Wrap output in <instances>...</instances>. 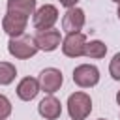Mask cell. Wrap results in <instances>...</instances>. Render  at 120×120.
<instances>
[{
  "mask_svg": "<svg viewBox=\"0 0 120 120\" xmlns=\"http://www.w3.org/2000/svg\"><path fill=\"white\" fill-rule=\"evenodd\" d=\"M109 73L114 81H120V52H116L111 60V66H109Z\"/></svg>",
  "mask_w": 120,
  "mask_h": 120,
  "instance_id": "cell-15",
  "label": "cell"
},
{
  "mask_svg": "<svg viewBox=\"0 0 120 120\" xmlns=\"http://www.w3.org/2000/svg\"><path fill=\"white\" fill-rule=\"evenodd\" d=\"M92 111V99L84 92H75L68 98V112L71 120H84Z\"/></svg>",
  "mask_w": 120,
  "mask_h": 120,
  "instance_id": "cell-1",
  "label": "cell"
},
{
  "mask_svg": "<svg viewBox=\"0 0 120 120\" xmlns=\"http://www.w3.org/2000/svg\"><path fill=\"white\" fill-rule=\"evenodd\" d=\"M8 11L28 19L36 13V0H8Z\"/></svg>",
  "mask_w": 120,
  "mask_h": 120,
  "instance_id": "cell-12",
  "label": "cell"
},
{
  "mask_svg": "<svg viewBox=\"0 0 120 120\" xmlns=\"http://www.w3.org/2000/svg\"><path fill=\"white\" fill-rule=\"evenodd\" d=\"M60 32L58 30H54V28H49V30H39V34L34 38V41H36V45H38V49H41V51H47V52H51V51H54L58 45H60Z\"/></svg>",
  "mask_w": 120,
  "mask_h": 120,
  "instance_id": "cell-9",
  "label": "cell"
},
{
  "mask_svg": "<svg viewBox=\"0 0 120 120\" xmlns=\"http://www.w3.org/2000/svg\"><path fill=\"white\" fill-rule=\"evenodd\" d=\"M62 81H64L62 71L56 69V68H47V69H43L39 73V86L47 94H54L56 90H60Z\"/></svg>",
  "mask_w": 120,
  "mask_h": 120,
  "instance_id": "cell-6",
  "label": "cell"
},
{
  "mask_svg": "<svg viewBox=\"0 0 120 120\" xmlns=\"http://www.w3.org/2000/svg\"><path fill=\"white\" fill-rule=\"evenodd\" d=\"M99 81V69L92 64H81L73 69V82L81 88H90L98 84Z\"/></svg>",
  "mask_w": 120,
  "mask_h": 120,
  "instance_id": "cell-3",
  "label": "cell"
},
{
  "mask_svg": "<svg viewBox=\"0 0 120 120\" xmlns=\"http://www.w3.org/2000/svg\"><path fill=\"white\" fill-rule=\"evenodd\" d=\"M15 75H17V69H15L13 64H9V62H0V84H9V82H13Z\"/></svg>",
  "mask_w": 120,
  "mask_h": 120,
  "instance_id": "cell-14",
  "label": "cell"
},
{
  "mask_svg": "<svg viewBox=\"0 0 120 120\" xmlns=\"http://www.w3.org/2000/svg\"><path fill=\"white\" fill-rule=\"evenodd\" d=\"M84 26V11L81 8H68V11L62 17V28L68 34L73 32H81V28Z\"/></svg>",
  "mask_w": 120,
  "mask_h": 120,
  "instance_id": "cell-7",
  "label": "cell"
},
{
  "mask_svg": "<svg viewBox=\"0 0 120 120\" xmlns=\"http://www.w3.org/2000/svg\"><path fill=\"white\" fill-rule=\"evenodd\" d=\"M77 2H79V0H60V4H62V6H66V8H75V6H77Z\"/></svg>",
  "mask_w": 120,
  "mask_h": 120,
  "instance_id": "cell-17",
  "label": "cell"
},
{
  "mask_svg": "<svg viewBox=\"0 0 120 120\" xmlns=\"http://www.w3.org/2000/svg\"><path fill=\"white\" fill-rule=\"evenodd\" d=\"M26 22H28L26 17L8 11V13L4 15V19H2V28H4V32L9 34L11 38H17V36H22V32L26 30Z\"/></svg>",
  "mask_w": 120,
  "mask_h": 120,
  "instance_id": "cell-8",
  "label": "cell"
},
{
  "mask_svg": "<svg viewBox=\"0 0 120 120\" xmlns=\"http://www.w3.org/2000/svg\"><path fill=\"white\" fill-rule=\"evenodd\" d=\"M9 114H11V101L4 94H0V120H6Z\"/></svg>",
  "mask_w": 120,
  "mask_h": 120,
  "instance_id": "cell-16",
  "label": "cell"
},
{
  "mask_svg": "<svg viewBox=\"0 0 120 120\" xmlns=\"http://www.w3.org/2000/svg\"><path fill=\"white\" fill-rule=\"evenodd\" d=\"M116 101H118V105H120V90H118V94H116Z\"/></svg>",
  "mask_w": 120,
  "mask_h": 120,
  "instance_id": "cell-18",
  "label": "cell"
},
{
  "mask_svg": "<svg viewBox=\"0 0 120 120\" xmlns=\"http://www.w3.org/2000/svg\"><path fill=\"white\" fill-rule=\"evenodd\" d=\"M38 111H39V114L45 120H56L62 114V105H60V101L54 96H47V98H43L39 101Z\"/></svg>",
  "mask_w": 120,
  "mask_h": 120,
  "instance_id": "cell-10",
  "label": "cell"
},
{
  "mask_svg": "<svg viewBox=\"0 0 120 120\" xmlns=\"http://www.w3.org/2000/svg\"><path fill=\"white\" fill-rule=\"evenodd\" d=\"M56 21H58V9L52 4H45V6H41L34 13V26H36V30H49V28L54 26Z\"/></svg>",
  "mask_w": 120,
  "mask_h": 120,
  "instance_id": "cell-5",
  "label": "cell"
},
{
  "mask_svg": "<svg viewBox=\"0 0 120 120\" xmlns=\"http://www.w3.org/2000/svg\"><path fill=\"white\" fill-rule=\"evenodd\" d=\"M84 47H86V36L82 32H73L68 34L66 39L62 41V52L69 58H77L84 54Z\"/></svg>",
  "mask_w": 120,
  "mask_h": 120,
  "instance_id": "cell-4",
  "label": "cell"
},
{
  "mask_svg": "<svg viewBox=\"0 0 120 120\" xmlns=\"http://www.w3.org/2000/svg\"><path fill=\"white\" fill-rule=\"evenodd\" d=\"M8 51H9L11 56L24 60V58L34 56L39 49H38L34 38H30V36H17V38H11V39H9V43H8Z\"/></svg>",
  "mask_w": 120,
  "mask_h": 120,
  "instance_id": "cell-2",
  "label": "cell"
},
{
  "mask_svg": "<svg viewBox=\"0 0 120 120\" xmlns=\"http://www.w3.org/2000/svg\"><path fill=\"white\" fill-rule=\"evenodd\" d=\"M39 81L34 79V77H24L19 84H17V96L22 99V101H30L38 96L39 92Z\"/></svg>",
  "mask_w": 120,
  "mask_h": 120,
  "instance_id": "cell-11",
  "label": "cell"
},
{
  "mask_svg": "<svg viewBox=\"0 0 120 120\" xmlns=\"http://www.w3.org/2000/svg\"><path fill=\"white\" fill-rule=\"evenodd\" d=\"M105 54H107V45L99 39H94V41L86 43V47H84V56H88V58H103Z\"/></svg>",
  "mask_w": 120,
  "mask_h": 120,
  "instance_id": "cell-13",
  "label": "cell"
},
{
  "mask_svg": "<svg viewBox=\"0 0 120 120\" xmlns=\"http://www.w3.org/2000/svg\"><path fill=\"white\" fill-rule=\"evenodd\" d=\"M112 2H116V4H120V0H112Z\"/></svg>",
  "mask_w": 120,
  "mask_h": 120,
  "instance_id": "cell-20",
  "label": "cell"
},
{
  "mask_svg": "<svg viewBox=\"0 0 120 120\" xmlns=\"http://www.w3.org/2000/svg\"><path fill=\"white\" fill-rule=\"evenodd\" d=\"M99 120H105V118H99Z\"/></svg>",
  "mask_w": 120,
  "mask_h": 120,
  "instance_id": "cell-21",
  "label": "cell"
},
{
  "mask_svg": "<svg viewBox=\"0 0 120 120\" xmlns=\"http://www.w3.org/2000/svg\"><path fill=\"white\" fill-rule=\"evenodd\" d=\"M118 19H120V4H118Z\"/></svg>",
  "mask_w": 120,
  "mask_h": 120,
  "instance_id": "cell-19",
  "label": "cell"
}]
</instances>
